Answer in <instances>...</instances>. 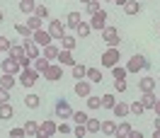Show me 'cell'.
Returning <instances> with one entry per match:
<instances>
[{"mask_svg":"<svg viewBox=\"0 0 160 138\" xmlns=\"http://www.w3.org/2000/svg\"><path fill=\"white\" fill-rule=\"evenodd\" d=\"M119 61H121V51L117 49V46H109V49L102 53V66H104V68H114Z\"/></svg>","mask_w":160,"mask_h":138,"instance_id":"6da1fadb","label":"cell"},{"mask_svg":"<svg viewBox=\"0 0 160 138\" xmlns=\"http://www.w3.org/2000/svg\"><path fill=\"white\" fill-rule=\"evenodd\" d=\"M53 114H56L58 119H70V116H73V109H70V104H68V99H66V97L56 99V104H53Z\"/></svg>","mask_w":160,"mask_h":138,"instance_id":"7a4b0ae2","label":"cell"},{"mask_svg":"<svg viewBox=\"0 0 160 138\" xmlns=\"http://www.w3.org/2000/svg\"><path fill=\"white\" fill-rule=\"evenodd\" d=\"M119 29L117 27H104L102 29V41L107 44V46H119Z\"/></svg>","mask_w":160,"mask_h":138,"instance_id":"3957f363","label":"cell"},{"mask_svg":"<svg viewBox=\"0 0 160 138\" xmlns=\"http://www.w3.org/2000/svg\"><path fill=\"white\" fill-rule=\"evenodd\" d=\"M148 66H150V63H148V58H146V56H141V53H136V56H133V58L129 61L126 70H129V73H138V70H146Z\"/></svg>","mask_w":160,"mask_h":138,"instance_id":"277c9868","label":"cell"},{"mask_svg":"<svg viewBox=\"0 0 160 138\" xmlns=\"http://www.w3.org/2000/svg\"><path fill=\"white\" fill-rule=\"evenodd\" d=\"M41 73H37V70H29V68H24L22 70V75H20V82H22V87H32L37 80H39Z\"/></svg>","mask_w":160,"mask_h":138,"instance_id":"5b68a950","label":"cell"},{"mask_svg":"<svg viewBox=\"0 0 160 138\" xmlns=\"http://www.w3.org/2000/svg\"><path fill=\"white\" fill-rule=\"evenodd\" d=\"M53 133H58V126H56L51 119H46V121L39 126V133H37V138H49V136H53Z\"/></svg>","mask_w":160,"mask_h":138,"instance_id":"8992f818","label":"cell"},{"mask_svg":"<svg viewBox=\"0 0 160 138\" xmlns=\"http://www.w3.org/2000/svg\"><path fill=\"white\" fill-rule=\"evenodd\" d=\"M90 27L92 29H104V27H107V12L97 10L95 15H92V20H90Z\"/></svg>","mask_w":160,"mask_h":138,"instance_id":"52a82bcc","label":"cell"},{"mask_svg":"<svg viewBox=\"0 0 160 138\" xmlns=\"http://www.w3.org/2000/svg\"><path fill=\"white\" fill-rule=\"evenodd\" d=\"M49 32H51V37H53V39H63V37H66V24H63V22L61 20H53L49 24Z\"/></svg>","mask_w":160,"mask_h":138,"instance_id":"ba28073f","label":"cell"},{"mask_svg":"<svg viewBox=\"0 0 160 138\" xmlns=\"http://www.w3.org/2000/svg\"><path fill=\"white\" fill-rule=\"evenodd\" d=\"M51 39H53V37H51V32H44V29H37L34 34H32V41H34V44H39V46H49Z\"/></svg>","mask_w":160,"mask_h":138,"instance_id":"9c48e42d","label":"cell"},{"mask_svg":"<svg viewBox=\"0 0 160 138\" xmlns=\"http://www.w3.org/2000/svg\"><path fill=\"white\" fill-rule=\"evenodd\" d=\"M41 75H44V80H49V82H56V80H61L63 70H61V66H53V63H51V66L44 70Z\"/></svg>","mask_w":160,"mask_h":138,"instance_id":"30bf717a","label":"cell"},{"mask_svg":"<svg viewBox=\"0 0 160 138\" xmlns=\"http://www.w3.org/2000/svg\"><path fill=\"white\" fill-rule=\"evenodd\" d=\"M0 68H2V73H17V70H22V66H20V61H15L10 56V58H5V61H0Z\"/></svg>","mask_w":160,"mask_h":138,"instance_id":"8fae6325","label":"cell"},{"mask_svg":"<svg viewBox=\"0 0 160 138\" xmlns=\"http://www.w3.org/2000/svg\"><path fill=\"white\" fill-rule=\"evenodd\" d=\"M90 80H78V82H75V95H78V97H88V95H90Z\"/></svg>","mask_w":160,"mask_h":138,"instance_id":"7c38bea8","label":"cell"},{"mask_svg":"<svg viewBox=\"0 0 160 138\" xmlns=\"http://www.w3.org/2000/svg\"><path fill=\"white\" fill-rule=\"evenodd\" d=\"M155 85H158V80H155V78H143V80H138V90H141V92H153Z\"/></svg>","mask_w":160,"mask_h":138,"instance_id":"4fadbf2b","label":"cell"},{"mask_svg":"<svg viewBox=\"0 0 160 138\" xmlns=\"http://www.w3.org/2000/svg\"><path fill=\"white\" fill-rule=\"evenodd\" d=\"M24 56H29L32 61L39 58V46H37L34 41H24Z\"/></svg>","mask_w":160,"mask_h":138,"instance_id":"5bb4252c","label":"cell"},{"mask_svg":"<svg viewBox=\"0 0 160 138\" xmlns=\"http://www.w3.org/2000/svg\"><path fill=\"white\" fill-rule=\"evenodd\" d=\"M56 61H61V66H70V68H73V66H75V61H73V53H70V51H58V58Z\"/></svg>","mask_w":160,"mask_h":138,"instance_id":"9a60e30c","label":"cell"},{"mask_svg":"<svg viewBox=\"0 0 160 138\" xmlns=\"http://www.w3.org/2000/svg\"><path fill=\"white\" fill-rule=\"evenodd\" d=\"M124 12H126V15H138V12H141V2H138V0H126Z\"/></svg>","mask_w":160,"mask_h":138,"instance_id":"2e32d148","label":"cell"},{"mask_svg":"<svg viewBox=\"0 0 160 138\" xmlns=\"http://www.w3.org/2000/svg\"><path fill=\"white\" fill-rule=\"evenodd\" d=\"M155 102H158V97L153 95V92H143V97H141V104L146 109H153L155 107Z\"/></svg>","mask_w":160,"mask_h":138,"instance_id":"e0dca14e","label":"cell"},{"mask_svg":"<svg viewBox=\"0 0 160 138\" xmlns=\"http://www.w3.org/2000/svg\"><path fill=\"white\" fill-rule=\"evenodd\" d=\"M10 56L15 61H22L24 58V44H12L10 46Z\"/></svg>","mask_w":160,"mask_h":138,"instance_id":"ac0fdd59","label":"cell"},{"mask_svg":"<svg viewBox=\"0 0 160 138\" xmlns=\"http://www.w3.org/2000/svg\"><path fill=\"white\" fill-rule=\"evenodd\" d=\"M92 27L88 24V22H80L78 27H75V34H78V39H85V37H90Z\"/></svg>","mask_w":160,"mask_h":138,"instance_id":"d6986e66","label":"cell"},{"mask_svg":"<svg viewBox=\"0 0 160 138\" xmlns=\"http://www.w3.org/2000/svg\"><path fill=\"white\" fill-rule=\"evenodd\" d=\"M12 114H15V109L10 107V102H2V104H0V119L8 121V119H12Z\"/></svg>","mask_w":160,"mask_h":138,"instance_id":"ffe728a7","label":"cell"},{"mask_svg":"<svg viewBox=\"0 0 160 138\" xmlns=\"http://www.w3.org/2000/svg\"><path fill=\"white\" fill-rule=\"evenodd\" d=\"M61 46H63L66 51H73L75 46H78V37H68V34H66V37L61 39Z\"/></svg>","mask_w":160,"mask_h":138,"instance_id":"44dd1931","label":"cell"},{"mask_svg":"<svg viewBox=\"0 0 160 138\" xmlns=\"http://www.w3.org/2000/svg\"><path fill=\"white\" fill-rule=\"evenodd\" d=\"M112 111H114V116L124 119V116H126V114H129V104H124V102H117V104L112 107Z\"/></svg>","mask_w":160,"mask_h":138,"instance_id":"7402d4cb","label":"cell"},{"mask_svg":"<svg viewBox=\"0 0 160 138\" xmlns=\"http://www.w3.org/2000/svg\"><path fill=\"white\" fill-rule=\"evenodd\" d=\"M51 63H49V58H46V56H39V58H34V70H37V73H44V70L49 68Z\"/></svg>","mask_w":160,"mask_h":138,"instance_id":"603a6c76","label":"cell"},{"mask_svg":"<svg viewBox=\"0 0 160 138\" xmlns=\"http://www.w3.org/2000/svg\"><path fill=\"white\" fill-rule=\"evenodd\" d=\"M131 131H133V128H131L129 124H119V126H117V131H114V136H117V138H129Z\"/></svg>","mask_w":160,"mask_h":138,"instance_id":"cb8c5ba5","label":"cell"},{"mask_svg":"<svg viewBox=\"0 0 160 138\" xmlns=\"http://www.w3.org/2000/svg\"><path fill=\"white\" fill-rule=\"evenodd\" d=\"M15 82H17V80H15V75H12V73H2V78H0V85H2L5 90L15 87Z\"/></svg>","mask_w":160,"mask_h":138,"instance_id":"d4e9b609","label":"cell"},{"mask_svg":"<svg viewBox=\"0 0 160 138\" xmlns=\"http://www.w3.org/2000/svg\"><path fill=\"white\" fill-rule=\"evenodd\" d=\"M58 46H53V44H49V46H44V56H46V58L49 61H56L58 58Z\"/></svg>","mask_w":160,"mask_h":138,"instance_id":"484cf974","label":"cell"},{"mask_svg":"<svg viewBox=\"0 0 160 138\" xmlns=\"http://www.w3.org/2000/svg\"><path fill=\"white\" fill-rule=\"evenodd\" d=\"M80 22H82V20H80V12H68V17H66V27H73V29H75Z\"/></svg>","mask_w":160,"mask_h":138,"instance_id":"4316f807","label":"cell"},{"mask_svg":"<svg viewBox=\"0 0 160 138\" xmlns=\"http://www.w3.org/2000/svg\"><path fill=\"white\" fill-rule=\"evenodd\" d=\"M24 133H27V136H34V138H37V133H39V124L29 119V121L24 124Z\"/></svg>","mask_w":160,"mask_h":138,"instance_id":"83f0119b","label":"cell"},{"mask_svg":"<svg viewBox=\"0 0 160 138\" xmlns=\"http://www.w3.org/2000/svg\"><path fill=\"white\" fill-rule=\"evenodd\" d=\"M85 78L90 80V82H102V73L97 68H88V73H85Z\"/></svg>","mask_w":160,"mask_h":138,"instance_id":"f1b7e54d","label":"cell"},{"mask_svg":"<svg viewBox=\"0 0 160 138\" xmlns=\"http://www.w3.org/2000/svg\"><path fill=\"white\" fill-rule=\"evenodd\" d=\"M24 104H27L29 109H39L41 97H37V95H27V97H24Z\"/></svg>","mask_w":160,"mask_h":138,"instance_id":"f546056e","label":"cell"},{"mask_svg":"<svg viewBox=\"0 0 160 138\" xmlns=\"http://www.w3.org/2000/svg\"><path fill=\"white\" fill-rule=\"evenodd\" d=\"M100 131H102V133H107V136H114V131H117V124H114V121H102Z\"/></svg>","mask_w":160,"mask_h":138,"instance_id":"4dcf8cb0","label":"cell"},{"mask_svg":"<svg viewBox=\"0 0 160 138\" xmlns=\"http://www.w3.org/2000/svg\"><path fill=\"white\" fill-rule=\"evenodd\" d=\"M100 121H97V119H88V121H85V128H88V133H97V131H100Z\"/></svg>","mask_w":160,"mask_h":138,"instance_id":"1f68e13d","label":"cell"},{"mask_svg":"<svg viewBox=\"0 0 160 138\" xmlns=\"http://www.w3.org/2000/svg\"><path fill=\"white\" fill-rule=\"evenodd\" d=\"M34 7H37V2H34V0H22V2H20V10L27 12V15H32Z\"/></svg>","mask_w":160,"mask_h":138,"instance_id":"d6a6232c","label":"cell"},{"mask_svg":"<svg viewBox=\"0 0 160 138\" xmlns=\"http://www.w3.org/2000/svg\"><path fill=\"white\" fill-rule=\"evenodd\" d=\"M85 73H88V68H85V66H80V63H75V66H73V78H75V80H82V78H85Z\"/></svg>","mask_w":160,"mask_h":138,"instance_id":"836d02e7","label":"cell"},{"mask_svg":"<svg viewBox=\"0 0 160 138\" xmlns=\"http://www.w3.org/2000/svg\"><path fill=\"white\" fill-rule=\"evenodd\" d=\"M27 27H29L32 32H37V29H41V17H37V15H32L29 20H27Z\"/></svg>","mask_w":160,"mask_h":138,"instance_id":"e575fe53","label":"cell"},{"mask_svg":"<svg viewBox=\"0 0 160 138\" xmlns=\"http://www.w3.org/2000/svg\"><path fill=\"white\" fill-rule=\"evenodd\" d=\"M126 73H129V70H126V68H119V63L112 68V75H114V80H124V78H126Z\"/></svg>","mask_w":160,"mask_h":138,"instance_id":"d590c367","label":"cell"},{"mask_svg":"<svg viewBox=\"0 0 160 138\" xmlns=\"http://www.w3.org/2000/svg\"><path fill=\"white\" fill-rule=\"evenodd\" d=\"M88 107H90V109H100V107H102V97L88 95Z\"/></svg>","mask_w":160,"mask_h":138,"instance_id":"8d00e7d4","label":"cell"},{"mask_svg":"<svg viewBox=\"0 0 160 138\" xmlns=\"http://www.w3.org/2000/svg\"><path fill=\"white\" fill-rule=\"evenodd\" d=\"M114 104H117L114 95H102V107H104V109H112Z\"/></svg>","mask_w":160,"mask_h":138,"instance_id":"74e56055","label":"cell"},{"mask_svg":"<svg viewBox=\"0 0 160 138\" xmlns=\"http://www.w3.org/2000/svg\"><path fill=\"white\" fill-rule=\"evenodd\" d=\"M15 32H17L20 37H32V34H34V32H32L27 24H15Z\"/></svg>","mask_w":160,"mask_h":138,"instance_id":"f35d334b","label":"cell"},{"mask_svg":"<svg viewBox=\"0 0 160 138\" xmlns=\"http://www.w3.org/2000/svg\"><path fill=\"white\" fill-rule=\"evenodd\" d=\"M70 119H73L75 124H85V121H88V119H90V116H88L85 111H73V116H70Z\"/></svg>","mask_w":160,"mask_h":138,"instance_id":"ab89813d","label":"cell"},{"mask_svg":"<svg viewBox=\"0 0 160 138\" xmlns=\"http://www.w3.org/2000/svg\"><path fill=\"white\" fill-rule=\"evenodd\" d=\"M129 111H131V114H136V116H141V114L146 111V107H143L141 102H133V104H131V107H129Z\"/></svg>","mask_w":160,"mask_h":138,"instance_id":"60d3db41","label":"cell"},{"mask_svg":"<svg viewBox=\"0 0 160 138\" xmlns=\"http://www.w3.org/2000/svg\"><path fill=\"white\" fill-rule=\"evenodd\" d=\"M85 10H88V15H95V12L100 10V0H90V2H88V7H85Z\"/></svg>","mask_w":160,"mask_h":138,"instance_id":"b9f144b4","label":"cell"},{"mask_svg":"<svg viewBox=\"0 0 160 138\" xmlns=\"http://www.w3.org/2000/svg\"><path fill=\"white\" fill-rule=\"evenodd\" d=\"M34 15H37V17H41V20H44V17H49L46 5H37V7H34Z\"/></svg>","mask_w":160,"mask_h":138,"instance_id":"7bdbcfd3","label":"cell"},{"mask_svg":"<svg viewBox=\"0 0 160 138\" xmlns=\"http://www.w3.org/2000/svg\"><path fill=\"white\" fill-rule=\"evenodd\" d=\"M10 39H8V37H2V34H0V51H10Z\"/></svg>","mask_w":160,"mask_h":138,"instance_id":"ee69618b","label":"cell"},{"mask_svg":"<svg viewBox=\"0 0 160 138\" xmlns=\"http://www.w3.org/2000/svg\"><path fill=\"white\" fill-rule=\"evenodd\" d=\"M73 133H75V136H78V138H82V136H85V133H88V128H85V124H78V126L73 128Z\"/></svg>","mask_w":160,"mask_h":138,"instance_id":"f6af8a7d","label":"cell"},{"mask_svg":"<svg viewBox=\"0 0 160 138\" xmlns=\"http://www.w3.org/2000/svg\"><path fill=\"white\" fill-rule=\"evenodd\" d=\"M10 136H12V138H24V136H27V133H24V126H22V128H12Z\"/></svg>","mask_w":160,"mask_h":138,"instance_id":"bcb514c9","label":"cell"},{"mask_svg":"<svg viewBox=\"0 0 160 138\" xmlns=\"http://www.w3.org/2000/svg\"><path fill=\"white\" fill-rule=\"evenodd\" d=\"M8 99H10V90H5L2 85H0V104H2V102H8Z\"/></svg>","mask_w":160,"mask_h":138,"instance_id":"7dc6e473","label":"cell"},{"mask_svg":"<svg viewBox=\"0 0 160 138\" xmlns=\"http://www.w3.org/2000/svg\"><path fill=\"white\" fill-rule=\"evenodd\" d=\"M114 90H119V92H126V82H124V80H114Z\"/></svg>","mask_w":160,"mask_h":138,"instance_id":"c3c4849f","label":"cell"},{"mask_svg":"<svg viewBox=\"0 0 160 138\" xmlns=\"http://www.w3.org/2000/svg\"><path fill=\"white\" fill-rule=\"evenodd\" d=\"M29 63H32V58H29V56H24V58L20 61V66H22V70H24V68H29Z\"/></svg>","mask_w":160,"mask_h":138,"instance_id":"681fc988","label":"cell"},{"mask_svg":"<svg viewBox=\"0 0 160 138\" xmlns=\"http://www.w3.org/2000/svg\"><path fill=\"white\" fill-rule=\"evenodd\" d=\"M58 133H70V126L68 124H58Z\"/></svg>","mask_w":160,"mask_h":138,"instance_id":"f907efd6","label":"cell"},{"mask_svg":"<svg viewBox=\"0 0 160 138\" xmlns=\"http://www.w3.org/2000/svg\"><path fill=\"white\" fill-rule=\"evenodd\" d=\"M129 138H143V133H141V131H131Z\"/></svg>","mask_w":160,"mask_h":138,"instance_id":"816d5d0a","label":"cell"},{"mask_svg":"<svg viewBox=\"0 0 160 138\" xmlns=\"http://www.w3.org/2000/svg\"><path fill=\"white\" fill-rule=\"evenodd\" d=\"M153 111H155V114H158V116H160V99H158V102H155V107H153Z\"/></svg>","mask_w":160,"mask_h":138,"instance_id":"f5cc1de1","label":"cell"},{"mask_svg":"<svg viewBox=\"0 0 160 138\" xmlns=\"http://www.w3.org/2000/svg\"><path fill=\"white\" fill-rule=\"evenodd\" d=\"M153 126H155V128H160V116H158V114H155V124H153Z\"/></svg>","mask_w":160,"mask_h":138,"instance_id":"db71d44e","label":"cell"},{"mask_svg":"<svg viewBox=\"0 0 160 138\" xmlns=\"http://www.w3.org/2000/svg\"><path fill=\"white\" fill-rule=\"evenodd\" d=\"M153 138H160V128H155V131H153Z\"/></svg>","mask_w":160,"mask_h":138,"instance_id":"11a10c76","label":"cell"},{"mask_svg":"<svg viewBox=\"0 0 160 138\" xmlns=\"http://www.w3.org/2000/svg\"><path fill=\"white\" fill-rule=\"evenodd\" d=\"M114 2H117V5H121V7L126 5V0H114Z\"/></svg>","mask_w":160,"mask_h":138,"instance_id":"9f6ffc18","label":"cell"},{"mask_svg":"<svg viewBox=\"0 0 160 138\" xmlns=\"http://www.w3.org/2000/svg\"><path fill=\"white\" fill-rule=\"evenodd\" d=\"M0 22H2V10H0Z\"/></svg>","mask_w":160,"mask_h":138,"instance_id":"6f0895ef","label":"cell"},{"mask_svg":"<svg viewBox=\"0 0 160 138\" xmlns=\"http://www.w3.org/2000/svg\"><path fill=\"white\" fill-rule=\"evenodd\" d=\"M80 2H90V0H80Z\"/></svg>","mask_w":160,"mask_h":138,"instance_id":"680465c9","label":"cell"},{"mask_svg":"<svg viewBox=\"0 0 160 138\" xmlns=\"http://www.w3.org/2000/svg\"><path fill=\"white\" fill-rule=\"evenodd\" d=\"M158 32H160V24H158Z\"/></svg>","mask_w":160,"mask_h":138,"instance_id":"91938a15","label":"cell"},{"mask_svg":"<svg viewBox=\"0 0 160 138\" xmlns=\"http://www.w3.org/2000/svg\"><path fill=\"white\" fill-rule=\"evenodd\" d=\"M158 82H160V78H158Z\"/></svg>","mask_w":160,"mask_h":138,"instance_id":"94428289","label":"cell"}]
</instances>
